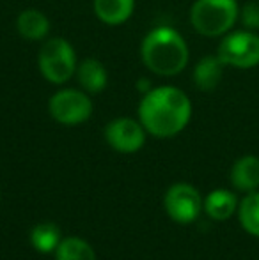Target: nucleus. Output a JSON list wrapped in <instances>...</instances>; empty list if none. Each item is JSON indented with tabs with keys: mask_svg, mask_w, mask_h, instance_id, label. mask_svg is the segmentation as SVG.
<instances>
[{
	"mask_svg": "<svg viewBox=\"0 0 259 260\" xmlns=\"http://www.w3.org/2000/svg\"><path fill=\"white\" fill-rule=\"evenodd\" d=\"M192 103L181 89L172 85L153 87L138 105V120L148 133L170 138L190 122Z\"/></svg>",
	"mask_w": 259,
	"mask_h": 260,
	"instance_id": "f257e3e1",
	"label": "nucleus"
},
{
	"mask_svg": "<svg viewBox=\"0 0 259 260\" xmlns=\"http://www.w3.org/2000/svg\"><path fill=\"white\" fill-rule=\"evenodd\" d=\"M140 57L149 71L160 76H176L187 68V41L172 27H156L146 34L140 45Z\"/></svg>",
	"mask_w": 259,
	"mask_h": 260,
	"instance_id": "f03ea898",
	"label": "nucleus"
},
{
	"mask_svg": "<svg viewBox=\"0 0 259 260\" xmlns=\"http://www.w3.org/2000/svg\"><path fill=\"white\" fill-rule=\"evenodd\" d=\"M240 16L236 0H195L190 9L192 27L206 38L227 34Z\"/></svg>",
	"mask_w": 259,
	"mask_h": 260,
	"instance_id": "7ed1b4c3",
	"label": "nucleus"
},
{
	"mask_svg": "<svg viewBox=\"0 0 259 260\" xmlns=\"http://www.w3.org/2000/svg\"><path fill=\"white\" fill-rule=\"evenodd\" d=\"M38 68L45 80L55 85H63L75 75L78 68L75 48L64 38L48 39L39 50Z\"/></svg>",
	"mask_w": 259,
	"mask_h": 260,
	"instance_id": "20e7f679",
	"label": "nucleus"
},
{
	"mask_svg": "<svg viewBox=\"0 0 259 260\" xmlns=\"http://www.w3.org/2000/svg\"><path fill=\"white\" fill-rule=\"evenodd\" d=\"M48 112L59 124L78 126L93 115V101L85 90L61 89L50 98Z\"/></svg>",
	"mask_w": 259,
	"mask_h": 260,
	"instance_id": "39448f33",
	"label": "nucleus"
},
{
	"mask_svg": "<svg viewBox=\"0 0 259 260\" xmlns=\"http://www.w3.org/2000/svg\"><path fill=\"white\" fill-rule=\"evenodd\" d=\"M217 55L225 66L250 69L259 64V36L250 30L227 34L222 39Z\"/></svg>",
	"mask_w": 259,
	"mask_h": 260,
	"instance_id": "423d86ee",
	"label": "nucleus"
},
{
	"mask_svg": "<svg viewBox=\"0 0 259 260\" xmlns=\"http://www.w3.org/2000/svg\"><path fill=\"white\" fill-rule=\"evenodd\" d=\"M165 211L174 221L178 223H192L197 219L203 209L199 191L190 184H174L167 189L165 199H163Z\"/></svg>",
	"mask_w": 259,
	"mask_h": 260,
	"instance_id": "0eeeda50",
	"label": "nucleus"
},
{
	"mask_svg": "<svg viewBox=\"0 0 259 260\" xmlns=\"http://www.w3.org/2000/svg\"><path fill=\"white\" fill-rule=\"evenodd\" d=\"M105 140L112 149L123 154H133L140 151L146 142V129L140 120L130 117H119L105 127Z\"/></svg>",
	"mask_w": 259,
	"mask_h": 260,
	"instance_id": "6e6552de",
	"label": "nucleus"
},
{
	"mask_svg": "<svg viewBox=\"0 0 259 260\" xmlns=\"http://www.w3.org/2000/svg\"><path fill=\"white\" fill-rule=\"evenodd\" d=\"M76 78L87 94H98L103 92L105 87L108 85V73L105 66L98 58H85L76 68Z\"/></svg>",
	"mask_w": 259,
	"mask_h": 260,
	"instance_id": "1a4fd4ad",
	"label": "nucleus"
},
{
	"mask_svg": "<svg viewBox=\"0 0 259 260\" xmlns=\"http://www.w3.org/2000/svg\"><path fill=\"white\" fill-rule=\"evenodd\" d=\"M225 64L220 60L218 55H206L203 57L194 68V83L199 90L210 92L218 87L224 76Z\"/></svg>",
	"mask_w": 259,
	"mask_h": 260,
	"instance_id": "9d476101",
	"label": "nucleus"
},
{
	"mask_svg": "<svg viewBox=\"0 0 259 260\" xmlns=\"http://www.w3.org/2000/svg\"><path fill=\"white\" fill-rule=\"evenodd\" d=\"M94 14L107 25H121L128 21L135 11V0H94Z\"/></svg>",
	"mask_w": 259,
	"mask_h": 260,
	"instance_id": "9b49d317",
	"label": "nucleus"
},
{
	"mask_svg": "<svg viewBox=\"0 0 259 260\" xmlns=\"http://www.w3.org/2000/svg\"><path fill=\"white\" fill-rule=\"evenodd\" d=\"M16 28L20 36L28 41H41L50 32V20L38 9H25L18 14Z\"/></svg>",
	"mask_w": 259,
	"mask_h": 260,
	"instance_id": "f8f14e48",
	"label": "nucleus"
},
{
	"mask_svg": "<svg viewBox=\"0 0 259 260\" xmlns=\"http://www.w3.org/2000/svg\"><path fill=\"white\" fill-rule=\"evenodd\" d=\"M231 182L240 191H256L259 186V157L243 156L233 165Z\"/></svg>",
	"mask_w": 259,
	"mask_h": 260,
	"instance_id": "ddd939ff",
	"label": "nucleus"
},
{
	"mask_svg": "<svg viewBox=\"0 0 259 260\" xmlns=\"http://www.w3.org/2000/svg\"><path fill=\"white\" fill-rule=\"evenodd\" d=\"M236 207H238V200H236L235 193L227 191V189H215L204 200V211L215 221H225L235 214Z\"/></svg>",
	"mask_w": 259,
	"mask_h": 260,
	"instance_id": "4468645a",
	"label": "nucleus"
},
{
	"mask_svg": "<svg viewBox=\"0 0 259 260\" xmlns=\"http://www.w3.org/2000/svg\"><path fill=\"white\" fill-rule=\"evenodd\" d=\"M31 243L39 253H52L61 243V229L52 221L39 223L32 229Z\"/></svg>",
	"mask_w": 259,
	"mask_h": 260,
	"instance_id": "2eb2a0df",
	"label": "nucleus"
},
{
	"mask_svg": "<svg viewBox=\"0 0 259 260\" xmlns=\"http://www.w3.org/2000/svg\"><path fill=\"white\" fill-rule=\"evenodd\" d=\"M55 260H96V253L80 237H66L57 246Z\"/></svg>",
	"mask_w": 259,
	"mask_h": 260,
	"instance_id": "dca6fc26",
	"label": "nucleus"
},
{
	"mask_svg": "<svg viewBox=\"0 0 259 260\" xmlns=\"http://www.w3.org/2000/svg\"><path fill=\"white\" fill-rule=\"evenodd\" d=\"M240 223L249 234L259 237V193L250 191L240 204Z\"/></svg>",
	"mask_w": 259,
	"mask_h": 260,
	"instance_id": "f3484780",
	"label": "nucleus"
},
{
	"mask_svg": "<svg viewBox=\"0 0 259 260\" xmlns=\"http://www.w3.org/2000/svg\"><path fill=\"white\" fill-rule=\"evenodd\" d=\"M240 20H242L243 27L250 28V30H257L259 28V0H250L249 4L243 6L240 11Z\"/></svg>",
	"mask_w": 259,
	"mask_h": 260,
	"instance_id": "a211bd4d",
	"label": "nucleus"
},
{
	"mask_svg": "<svg viewBox=\"0 0 259 260\" xmlns=\"http://www.w3.org/2000/svg\"><path fill=\"white\" fill-rule=\"evenodd\" d=\"M151 89H153V85H151V80H149V78H140V80H137V90H138V92L148 94Z\"/></svg>",
	"mask_w": 259,
	"mask_h": 260,
	"instance_id": "6ab92c4d",
	"label": "nucleus"
}]
</instances>
